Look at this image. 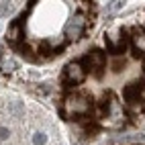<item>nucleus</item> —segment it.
<instances>
[{
	"instance_id": "nucleus-1",
	"label": "nucleus",
	"mask_w": 145,
	"mask_h": 145,
	"mask_svg": "<svg viewBox=\"0 0 145 145\" xmlns=\"http://www.w3.org/2000/svg\"><path fill=\"white\" fill-rule=\"evenodd\" d=\"M90 110V98L84 94H67L63 100V114L65 117H82Z\"/></svg>"
},
{
	"instance_id": "nucleus-2",
	"label": "nucleus",
	"mask_w": 145,
	"mask_h": 145,
	"mask_svg": "<svg viewBox=\"0 0 145 145\" xmlns=\"http://www.w3.org/2000/svg\"><path fill=\"white\" fill-rule=\"evenodd\" d=\"M84 78H86V70L80 61H72V63L65 65V70H63V82L65 84H70V86L82 84Z\"/></svg>"
},
{
	"instance_id": "nucleus-3",
	"label": "nucleus",
	"mask_w": 145,
	"mask_h": 145,
	"mask_svg": "<svg viewBox=\"0 0 145 145\" xmlns=\"http://www.w3.org/2000/svg\"><path fill=\"white\" fill-rule=\"evenodd\" d=\"M80 63L84 65L86 72H92L94 76H100L102 70H104L106 59H104V53L102 51H90L88 55L84 57V61H80Z\"/></svg>"
},
{
	"instance_id": "nucleus-4",
	"label": "nucleus",
	"mask_w": 145,
	"mask_h": 145,
	"mask_svg": "<svg viewBox=\"0 0 145 145\" xmlns=\"http://www.w3.org/2000/svg\"><path fill=\"white\" fill-rule=\"evenodd\" d=\"M84 29H86V18L82 14H78L76 18H72V21L67 23V27H65L67 39H80L82 33H84Z\"/></svg>"
},
{
	"instance_id": "nucleus-5",
	"label": "nucleus",
	"mask_w": 145,
	"mask_h": 145,
	"mask_svg": "<svg viewBox=\"0 0 145 145\" xmlns=\"http://www.w3.org/2000/svg\"><path fill=\"white\" fill-rule=\"evenodd\" d=\"M6 37H8V41H10V43H18V39L23 37V35H21V25H18V23L10 25V27H8Z\"/></svg>"
},
{
	"instance_id": "nucleus-6",
	"label": "nucleus",
	"mask_w": 145,
	"mask_h": 145,
	"mask_svg": "<svg viewBox=\"0 0 145 145\" xmlns=\"http://www.w3.org/2000/svg\"><path fill=\"white\" fill-rule=\"evenodd\" d=\"M133 45L139 53H145V35L143 33H135L133 35Z\"/></svg>"
},
{
	"instance_id": "nucleus-7",
	"label": "nucleus",
	"mask_w": 145,
	"mask_h": 145,
	"mask_svg": "<svg viewBox=\"0 0 145 145\" xmlns=\"http://www.w3.org/2000/svg\"><path fill=\"white\" fill-rule=\"evenodd\" d=\"M33 141H35V145H41V143L45 141V135H43V133H35V137H33Z\"/></svg>"
},
{
	"instance_id": "nucleus-8",
	"label": "nucleus",
	"mask_w": 145,
	"mask_h": 145,
	"mask_svg": "<svg viewBox=\"0 0 145 145\" xmlns=\"http://www.w3.org/2000/svg\"><path fill=\"white\" fill-rule=\"evenodd\" d=\"M6 137H8V131L4 127H0V139H6Z\"/></svg>"
}]
</instances>
